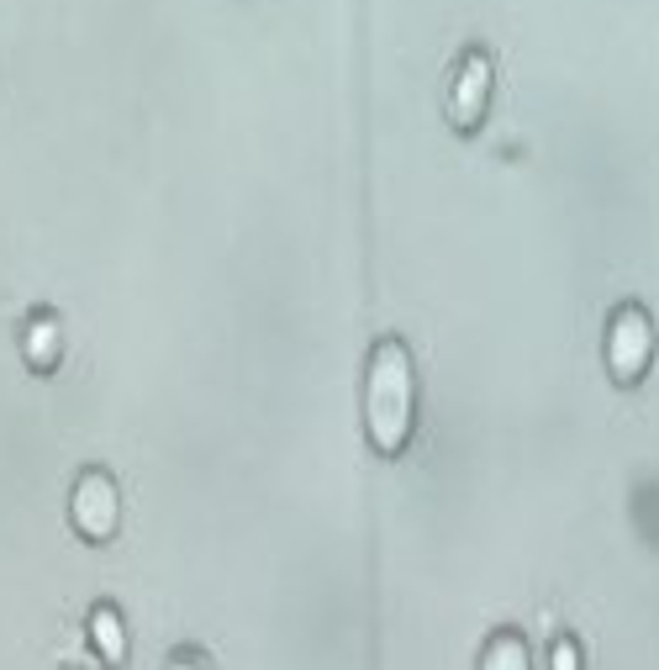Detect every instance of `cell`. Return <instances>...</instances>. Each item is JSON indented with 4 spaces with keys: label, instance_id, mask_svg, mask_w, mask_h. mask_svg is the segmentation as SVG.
Segmentation results:
<instances>
[{
    "label": "cell",
    "instance_id": "cell-1",
    "mask_svg": "<svg viewBox=\"0 0 659 670\" xmlns=\"http://www.w3.org/2000/svg\"><path fill=\"white\" fill-rule=\"evenodd\" d=\"M95 634H100V645H106V660L117 666L121 660V628L111 623V613H95Z\"/></svg>",
    "mask_w": 659,
    "mask_h": 670
}]
</instances>
